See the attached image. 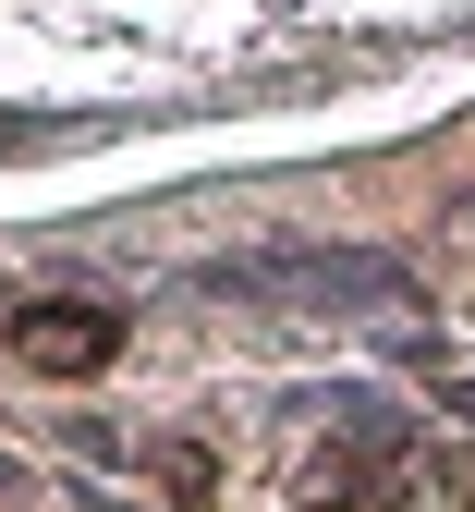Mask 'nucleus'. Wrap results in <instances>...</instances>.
<instances>
[{"mask_svg": "<svg viewBox=\"0 0 475 512\" xmlns=\"http://www.w3.org/2000/svg\"><path fill=\"white\" fill-rule=\"evenodd\" d=\"M220 293H256V305H390L402 269L390 256H256V269H220Z\"/></svg>", "mask_w": 475, "mask_h": 512, "instance_id": "1", "label": "nucleus"}, {"mask_svg": "<svg viewBox=\"0 0 475 512\" xmlns=\"http://www.w3.org/2000/svg\"><path fill=\"white\" fill-rule=\"evenodd\" d=\"M13 354L49 366V378H86V366L122 354V317H110V305H25V317H13Z\"/></svg>", "mask_w": 475, "mask_h": 512, "instance_id": "2", "label": "nucleus"}, {"mask_svg": "<svg viewBox=\"0 0 475 512\" xmlns=\"http://www.w3.org/2000/svg\"><path fill=\"white\" fill-rule=\"evenodd\" d=\"M159 476H171L183 512H208V500H220V488H208V452H159Z\"/></svg>", "mask_w": 475, "mask_h": 512, "instance_id": "3", "label": "nucleus"}, {"mask_svg": "<svg viewBox=\"0 0 475 512\" xmlns=\"http://www.w3.org/2000/svg\"><path fill=\"white\" fill-rule=\"evenodd\" d=\"M0 147H13V122H0Z\"/></svg>", "mask_w": 475, "mask_h": 512, "instance_id": "4", "label": "nucleus"}]
</instances>
